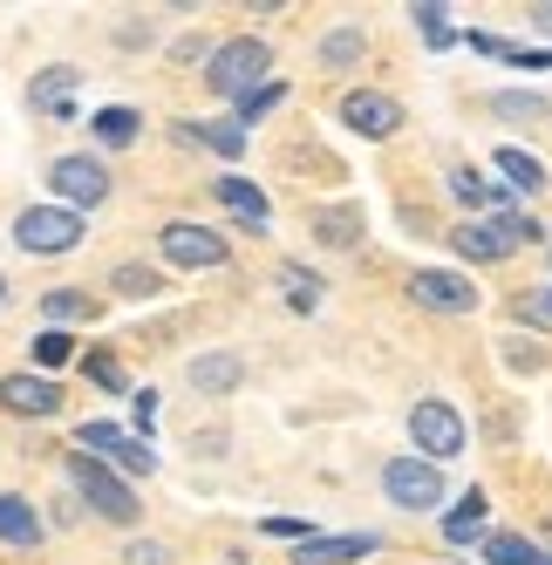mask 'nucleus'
I'll use <instances>...</instances> for the list:
<instances>
[{"instance_id": "31", "label": "nucleus", "mask_w": 552, "mask_h": 565, "mask_svg": "<svg viewBox=\"0 0 552 565\" xmlns=\"http://www.w3.org/2000/svg\"><path fill=\"white\" fill-rule=\"evenodd\" d=\"M416 21H423V34H429V49H450V28H444V14L450 8H437V0H423V8H410Z\"/></svg>"}, {"instance_id": "30", "label": "nucleus", "mask_w": 552, "mask_h": 565, "mask_svg": "<svg viewBox=\"0 0 552 565\" xmlns=\"http://www.w3.org/2000/svg\"><path fill=\"white\" fill-rule=\"evenodd\" d=\"M266 109H280V83H259L253 96H240V124H259Z\"/></svg>"}, {"instance_id": "15", "label": "nucleus", "mask_w": 552, "mask_h": 565, "mask_svg": "<svg viewBox=\"0 0 552 565\" xmlns=\"http://www.w3.org/2000/svg\"><path fill=\"white\" fill-rule=\"evenodd\" d=\"M212 191H219V205H225L232 218H246V225H266V218H273L266 191H259V184H246V178H219Z\"/></svg>"}, {"instance_id": "4", "label": "nucleus", "mask_w": 552, "mask_h": 565, "mask_svg": "<svg viewBox=\"0 0 552 565\" xmlns=\"http://www.w3.org/2000/svg\"><path fill=\"white\" fill-rule=\"evenodd\" d=\"M75 443H83V457H96V463H116V470H157V450L144 436H130V429H116V423H83L75 429Z\"/></svg>"}, {"instance_id": "12", "label": "nucleus", "mask_w": 552, "mask_h": 565, "mask_svg": "<svg viewBox=\"0 0 552 565\" xmlns=\"http://www.w3.org/2000/svg\"><path fill=\"white\" fill-rule=\"evenodd\" d=\"M240 382H246V361L232 354V348L191 361V388H199V395H240Z\"/></svg>"}, {"instance_id": "18", "label": "nucleus", "mask_w": 552, "mask_h": 565, "mask_svg": "<svg viewBox=\"0 0 552 565\" xmlns=\"http://www.w3.org/2000/svg\"><path fill=\"white\" fill-rule=\"evenodd\" d=\"M485 565H552L532 539H519V532H491L485 539Z\"/></svg>"}, {"instance_id": "21", "label": "nucleus", "mask_w": 552, "mask_h": 565, "mask_svg": "<svg viewBox=\"0 0 552 565\" xmlns=\"http://www.w3.org/2000/svg\"><path fill=\"white\" fill-rule=\"evenodd\" d=\"M89 130H96V143H109V150H124V143L137 137V109H124V103H109V109H96V116H89Z\"/></svg>"}, {"instance_id": "26", "label": "nucleus", "mask_w": 552, "mask_h": 565, "mask_svg": "<svg viewBox=\"0 0 552 565\" xmlns=\"http://www.w3.org/2000/svg\"><path fill=\"white\" fill-rule=\"evenodd\" d=\"M491 109L511 116V124H539V116H545V96H532V89H498Z\"/></svg>"}, {"instance_id": "20", "label": "nucleus", "mask_w": 552, "mask_h": 565, "mask_svg": "<svg viewBox=\"0 0 552 565\" xmlns=\"http://www.w3.org/2000/svg\"><path fill=\"white\" fill-rule=\"evenodd\" d=\"M450 246H457L464 259H478V266H491V259H505V253H511L491 225H457V232H450Z\"/></svg>"}, {"instance_id": "8", "label": "nucleus", "mask_w": 552, "mask_h": 565, "mask_svg": "<svg viewBox=\"0 0 552 565\" xmlns=\"http://www.w3.org/2000/svg\"><path fill=\"white\" fill-rule=\"evenodd\" d=\"M341 124H348L354 137L382 143V137H396V130H403V103H396V96H382V89H354V96H341Z\"/></svg>"}, {"instance_id": "2", "label": "nucleus", "mask_w": 552, "mask_h": 565, "mask_svg": "<svg viewBox=\"0 0 552 565\" xmlns=\"http://www.w3.org/2000/svg\"><path fill=\"white\" fill-rule=\"evenodd\" d=\"M68 483L89 498L96 518H109V524H137V491H130V483L116 477L109 463H96V457H83V450H68Z\"/></svg>"}, {"instance_id": "22", "label": "nucleus", "mask_w": 552, "mask_h": 565, "mask_svg": "<svg viewBox=\"0 0 552 565\" xmlns=\"http://www.w3.org/2000/svg\"><path fill=\"white\" fill-rule=\"evenodd\" d=\"M354 232H362V205H335V212L314 218V238H321V246H354Z\"/></svg>"}, {"instance_id": "3", "label": "nucleus", "mask_w": 552, "mask_h": 565, "mask_svg": "<svg viewBox=\"0 0 552 565\" xmlns=\"http://www.w3.org/2000/svg\"><path fill=\"white\" fill-rule=\"evenodd\" d=\"M14 246H21V253H42V259L75 253V246H83V212H62V205H28V212L14 218Z\"/></svg>"}, {"instance_id": "16", "label": "nucleus", "mask_w": 552, "mask_h": 565, "mask_svg": "<svg viewBox=\"0 0 552 565\" xmlns=\"http://www.w3.org/2000/svg\"><path fill=\"white\" fill-rule=\"evenodd\" d=\"M498 171H505L511 184H519L526 198H539V191L552 184V178H545V164H539V157H532V150H519V143H505V150H498Z\"/></svg>"}, {"instance_id": "36", "label": "nucleus", "mask_w": 552, "mask_h": 565, "mask_svg": "<svg viewBox=\"0 0 552 565\" xmlns=\"http://www.w3.org/2000/svg\"><path fill=\"white\" fill-rule=\"evenodd\" d=\"M532 28H539V34H552V0H539V8H532Z\"/></svg>"}, {"instance_id": "32", "label": "nucleus", "mask_w": 552, "mask_h": 565, "mask_svg": "<svg viewBox=\"0 0 552 565\" xmlns=\"http://www.w3.org/2000/svg\"><path fill=\"white\" fill-rule=\"evenodd\" d=\"M83 369H89V382H103L109 395H124V369H116V354H89Z\"/></svg>"}, {"instance_id": "9", "label": "nucleus", "mask_w": 552, "mask_h": 565, "mask_svg": "<svg viewBox=\"0 0 552 565\" xmlns=\"http://www.w3.org/2000/svg\"><path fill=\"white\" fill-rule=\"evenodd\" d=\"M49 184L62 198V212H83V205H103V198H109V171L96 164V157H62Z\"/></svg>"}, {"instance_id": "6", "label": "nucleus", "mask_w": 552, "mask_h": 565, "mask_svg": "<svg viewBox=\"0 0 552 565\" xmlns=\"http://www.w3.org/2000/svg\"><path fill=\"white\" fill-rule=\"evenodd\" d=\"M157 246H164V259L171 266H225L232 259V246H225V232H212V225H191V218H171L164 232H157Z\"/></svg>"}, {"instance_id": "7", "label": "nucleus", "mask_w": 552, "mask_h": 565, "mask_svg": "<svg viewBox=\"0 0 552 565\" xmlns=\"http://www.w3.org/2000/svg\"><path fill=\"white\" fill-rule=\"evenodd\" d=\"M382 491H389V504H403V511H437L444 504V470L416 463V457H396L382 470Z\"/></svg>"}, {"instance_id": "27", "label": "nucleus", "mask_w": 552, "mask_h": 565, "mask_svg": "<svg viewBox=\"0 0 552 565\" xmlns=\"http://www.w3.org/2000/svg\"><path fill=\"white\" fill-rule=\"evenodd\" d=\"M116 294H124V300H150V294H164V273H150V266H116Z\"/></svg>"}, {"instance_id": "1", "label": "nucleus", "mask_w": 552, "mask_h": 565, "mask_svg": "<svg viewBox=\"0 0 552 565\" xmlns=\"http://www.w3.org/2000/svg\"><path fill=\"white\" fill-rule=\"evenodd\" d=\"M266 68H273V49L253 42V34H232V42L212 49V62H205V89L240 103V96H253V89L266 83Z\"/></svg>"}, {"instance_id": "13", "label": "nucleus", "mask_w": 552, "mask_h": 565, "mask_svg": "<svg viewBox=\"0 0 552 565\" xmlns=\"http://www.w3.org/2000/svg\"><path fill=\"white\" fill-rule=\"evenodd\" d=\"M382 539L375 532H348V539H307L294 552V565H348V558H369Z\"/></svg>"}, {"instance_id": "23", "label": "nucleus", "mask_w": 552, "mask_h": 565, "mask_svg": "<svg viewBox=\"0 0 552 565\" xmlns=\"http://www.w3.org/2000/svg\"><path fill=\"white\" fill-rule=\"evenodd\" d=\"M478 532H485V491H470V498L444 518V539H450V545H470Z\"/></svg>"}, {"instance_id": "28", "label": "nucleus", "mask_w": 552, "mask_h": 565, "mask_svg": "<svg viewBox=\"0 0 552 565\" xmlns=\"http://www.w3.org/2000/svg\"><path fill=\"white\" fill-rule=\"evenodd\" d=\"M42 313H49V320H89V313H96V300H89V294H68V287H55V294L42 300Z\"/></svg>"}, {"instance_id": "33", "label": "nucleus", "mask_w": 552, "mask_h": 565, "mask_svg": "<svg viewBox=\"0 0 552 565\" xmlns=\"http://www.w3.org/2000/svg\"><path fill=\"white\" fill-rule=\"evenodd\" d=\"M34 361H42V369H62V361H68V334H34Z\"/></svg>"}, {"instance_id": "25", "label": "nucleus", "mask_w": 552, "mask_h": 565, "mask_svg": "<svg viewBox=\"0 0 552 565\" xmlns=\"http://www.w3.org/2000/svg\"><path fill=\"white\" fill-rule=\"evenodd\" d=\"M362 28H335L328 34V42H321V68H354V62H362Z\"/></svg>"}, {"instance_id": "5", "label": "nucleus", "mask_w": 552, "mask_h": 565, "mask_svg": "<svg viewBox=\"0 0 552 565\" xmlns=\"http://www.w3.org/2000/svg\"><path fill=\"white\" fill-rule=\"evenodd\" d=\"M410 436H416L423 463H450L464 450V416L450 409V402H416V409H410Z\"/></svg>"}, {"instance_id": "35", "label": "nucleus", "mask_w": 552, "mask_h": 565, "mask_svg": "<svg viewBox=\"0 0 552 565\" xmlns=\"http://www.w3.org/2000/svg\"><path fill=\"white\" fill-rule=\"evenodd\" d=\"M124 558H130V565H164V545H150V539H144V545H130Z\"/></svg>"}, {"instance_id": "14", "label": "nucleus", "mask_w": 552, "mask_h": 565, "mask_svg": "<svg viewBox=\"0 0 552 565\" xmlns=\"http://www.w3.org/2000/svg\"><path fill=\"white\" fill-rule=\"evenodd\" d=\"M75 83H83L75 68H42V75L28 83V103H34V109H49V116H68V103H75Z\"/></svg>"}, {"instance_id": "34", "label": "nucleus", "mask_w": 552, "mask_h": 565, "mask_svg": "<svg viewBox=\"0 0 552 565\" xmlns=\"http://www.w3.org/2000/svg\"><path fill=\"white\" fill-rule=\"evenodd\" d=\"M519 313H526V320H539V328H552V287H532V294L519 300Z\"/></svg>"}, {"instance_id": "11", "label": "nucleus", "mask_w": 552, "mask_h": 565, "mask_svg": "<svg viewBox=\"0 0 552 565\" xmlns=\"http://www.w3.org/2000/svg\"><path fill=\"white\" fill-rule=\"evenodd\" d=\"M0 402H8L14 416H55L62 409V388L49 375H8V382H0Z\"/></svg>"}, {"instance_id": "29", "label": "nucleus", "mask_w": 552, "mask_h": 565, "mask_svg": "<svg viewBox=\"0 0 552 565\" xmlns=\"http://www.w3.org/2000/svg\"><path fill=\"white\" fill-rule=\"evenodd\" d=\"M280 279H287V300H294L300 313H314V307H321V279H314V273H300V266H280Z\"/></svg>"}, {"instance_id": "19", "label": "nucleus", "mask_w": 552, "mask_h": 565, "mask_svg": "<svg viewBox=\"0 0 552 565\" xmlns=\"http://www.w3.org/2000/svg\"><path fill=\"white\" fill-rule=\"evenodd\" d=\"M178 137H184V143H205V150H219V157H240V150H246V130H240V124H178Z\"/></svg>"}, {"instance_id": "24", "label": "nucleus", "mask_w": 552, "mask_h": 565, "mask_svg": "<svg viewBox=\"0 0 552 565\" xmlns=\"http://www.w3.org/2000/svg\"><path fill=\"white\" fill-rule=\"evenodd\" d=\"M450 191L464 198V205H470V212H491V218L505 212V205H498V191H491V184H485L478 171H470V164H464V171H450Z\"/></svg>"}, {"instance_id": "17", "label": "nucleus", "mask_w": 552, "mask_h": 565, "mask_svg": "<svg viewBox=\"0 0 552 565\" xmlns=\"http://www.w3.org/2000/svg\"><path fill=\"white\" fill-rule=\"evenodd\" d=\"M0 539H8V545H34V539H42V518H34L28 498H8V491H0Z\"/></svg>"}, {"instance_id": "37", "label": "nucleus", "mask_w": 552, "mask_h": 565, "mask_svg": "<svg viewBox=\"0 0 552 565\" xmlns=\"http://www.w3.org/2000/svg\"><path fill=\"white\" fill-rule=\"evenodd\" d=\"M0 294H8V279H0Z\"/></svg>"}, {"instance_id": "10", "label": "nucleus", "mask_w": 552, "mask_h": 565, "mask_svg": "<svg viewBox=\"0 0 552 565\" xmlns=\"http://www.w3.org/2000/svg\"><path fill=\"white\" fill-rule=\"evenodd\" d=\"M410 294H416L423 307H437V313H470V307H478V287H470L464 273H444V266H423V273L410 279Z\"/></svg>"}]
</instances>
